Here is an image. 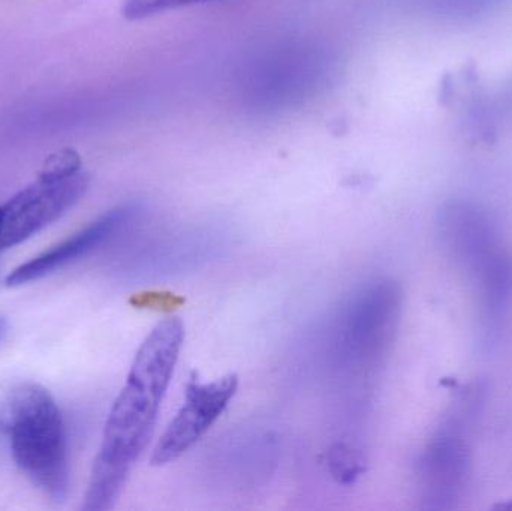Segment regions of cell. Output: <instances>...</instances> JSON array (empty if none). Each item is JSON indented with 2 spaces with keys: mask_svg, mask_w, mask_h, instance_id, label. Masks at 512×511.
<instances>
[{
  "mask_svg": "<svg viewBox=\"0 0 512 511\" xmlns=\"http://www.w3.org/2000/svg\"><path fill=\"white\" fill-rule=\"evenodd\" d=\"M400 291L393 282H378L355 300L346 318L345 345L349 353H378L390 341L400 314Z\"/></svg>",
  "mask_w": 512,
  "mask_h": 511,
  "instance_id": "obj_7",
  "label": "cell"
},
{
  "mask_svg": "<svg viewBox=\"0 0 512 511\" xmlns=\"http://www.w3.org/2000/svg\"><path fill=\"white\" fill-rule=\"evenodd\" d=\"M6 333H8V323H6L5 318H0V342L3 341Z\"/></svg>",
  "mask_w": 512,
  "mask_h": 511,
  "instance_id": "obj_11",
  "label": "cell"
},
{
  "mask_svg": "<svg viewBox=\"0 0 512 511\" xmlns=\"http://www.w3.org/2000/svg\"><path fill=\"white\" fill-rule=\"evenodd\" d=\"M505 104L510 105L512 107V86L508 87L507 92L504 95Z\"/></svg>",
  "mask_w": 512,
  "mask_h": 511,
  "instance_id": "obj_12",
  "label": "cell"
},
{
  "mask_svg": "<svg viewBox=\"0 0 512 511\" xmlns=\"http://www.w3.org/2000/svg\"><path fill=\"white\" fill-rule=\"evenodd\" d=\"M213 2V0H126L123 15L128 20H143L170 9L183 8L195 3Z\"/></svg>",
  "mask_w": 512,
  "mask_h": 511,
  "instance_id": "obj_8",
  "label": "cell"
},
{
  "mask_svg": "<svg viewBox=\"0 0 512 511\" xmlns=\"http://www.w3.org/2000/svg\"><path fill=\"white\" fill-rule=\"evenodd\" d=\"M469 464L463 420L456 411L445 420L418 462V480L427 509L444 510L454 506L465 488Z\"/></svg>",
  "mask_w": 512,
  "mask_h": 511,
  "instance_id": "obj_5",
  "label": "cell"
},
{
  "mask_svg": "<svg viewBox=\"0 0 512 511\" xmlns=\"http://www.w3.org/2000/svg\"><path fill=\"white\" fill-rule=\"evenodd\" d=\"M83 170L60 179L36 176L11 200L0 206V252L26 242L68 213L89 189Z\"/></svg>",
  "mask_w": 512,
  "mask_h": 511,
  "instance_id": "obj_3",
  "label": "cell"
},
{
  "mask_svg": "<svg viewBox=\"0 0 512 511\" xmlns=\"http://www.w3.org/2000/svg\"><path fill=\"white\" fill-rule=\"evenodd\" d=\"M183 341L182 320L168 317L156 324L138 348L125 386L108 414L83 510L113 509L122 494L132 467L152 438Z\"/></svg>",
  "mask_w": 512,
  "mask_h": 511,
  "instance_id": "obj_1",
  "label": "cell"
},
{
  "mask_svg": "<svg viewBox=\"0 0 512 511\" xmlns=\"http://www.w3.org/2000/svg\"><path fill=\"white\" fill-rule=\"evenodd\" d=\"M81 170H83V164H81L80 155L74 149L65 147L45 159L41 170L38 171V176L60 179V177L72 176Z\"/></svg>",
  "mask_w": 512,
  "mask_h": 511,
  "instance_id": "obj_9",
  "label": "cell"
},
{
  "mask_svg": "<svg viewBox=\"0 0 512 511\" xmlns=\"http://www.w3.org/2000/svg\"><path fill=\"white\" fill-rule=\"evenodd\" d=\"M137 212V206L134 204H126V206L110 210L78 233L51 246L50 249L36 255L27 263L15 267L5 278L6 287H23V285L44 279L45 276H50L51 273L74 263L75 260L89 254L90 251L111 239L117 231L126 227Z\"/></svg>",
  "mask_w": 512,
  "mask_h": 511,
  "instance_id": "obj_6",
  "label": "cell"
},
{
  "mask_svg": "<svg viewBox=\"0 0 512 511\" xmlns=\"http://www.w3.org/2000/svg\"><path fill=\"white\" fill-rule=\"evenodd\" d=\"M331 470L340 482H352L363 471L360 459L352 450L337 446L330 453Z\"/></svg>",
  "mask_w": 512,
  "mask_h": 511,
  "instance_id": "obj_10",
  "label": "cell"
},
{
  "mask_svg": "<svg viewBox=\"0 0 512 511\" xmlns=\"http://www.w3.org/2000/svg\"><path fill=\"white\" fill-rule=\"evenodd\" d=\"M237 387L239 378L234 374L207 383L194 375L186 386L183 407L153 450L152 464H170L192 449L227 410Z\"/></svg>",
  "mask_w": 512,
  "mask_h": 511,
  "instance_id": "obj_4",
  "label": "cell"
},
{
  "mask_svg": "<svg viewBox=\"0 0 512 511\" xmlns=\"http://www.w3.org/2000/svg\"><path fill=\"white\" fill-rule=\"evenodd\" d=\"M0 422L20 473L48 501L65 503L68 443L62 413L51 393L41 384H20L6 399Z\"/></svg>",
  "mask_w": 512,
  "mask_h": 511,
  "instance_id": "obj_2",
  "label": "cell"
}]
</instances>
